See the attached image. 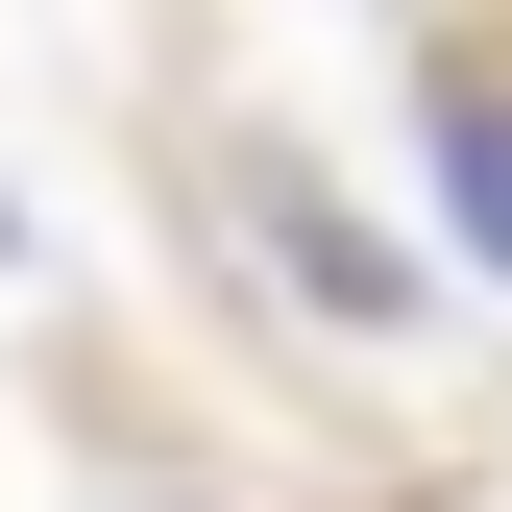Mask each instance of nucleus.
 Listing matches in <instances>:
<instances>
[{"mask_svg":"<svg viewBox=\"0 0 512 512\" xmlns=\"http://www.w3.org/2000/svg\"><path fill=\"white\" fill-rule=\"evenodd\" d=\"M220 220L293 269V317H317V342H391V317H415V244L366 220L342 171H293V147H220Z\"/></svg>","mask_w":512,"mask_h":512,"instance_id":"obj_1","label":"nucleus"},{"mask_svg":"<svg viewBox=\"0 0 512 512\" xmlns=\"http://www.w3.org/2000/svg\"><path fill=\"white\" fill-rule=\"evenodd\" d=\"M415 147L464 196V269H512V49H415Z\"/></svg>","mask_w":512,"mask_h":512,"instance_id":"obj_2","label":"nucleus"}]
</instances>
